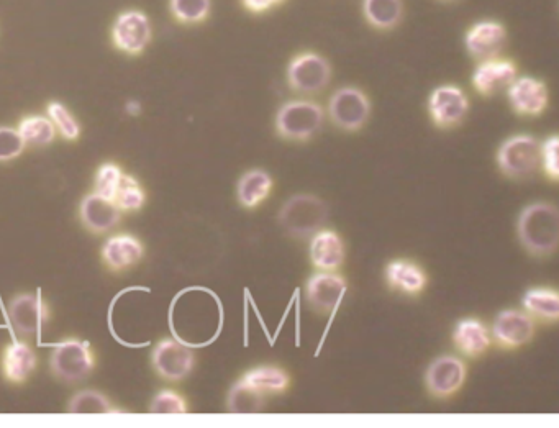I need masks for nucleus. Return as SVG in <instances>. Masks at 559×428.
<instances>
[{
	"label": "nucleus",
	"mask_w": 559,
	"mask_h": 428,
	"mask_svg": "<svg viewBox=\"0 0 559 428\" xmlns=\"http://www.w3.org/2000/svg\"><path fill=\"white\" fill-rule=\"evenodd\" d=\"M517 238L523 250L535 258H550L559 245V212L551 202H533L520 212Z\"/></svg>",
	"instance_id": "nucleus-1"
},
{
	"label": "nucleus",
	"mask_w": 559,
	"mask_h": 428,
	"mask_svg": "<svg viewBox=\"0 0 559 428\" xmlns=\"http://www.w3.org/2000/svg\"><path fill=\"white\" fill-rule=\"evenodd\" d=\"M325 122V110L319 102L294 99L279 107L274 128L282 140L292 143L310 142L319 135Z\"/></svg>",
	"instance_id": "nucleus-2"
},
{
	"label": "nucleus",
	"mask_w": 559,
	"mask_h": 428,
	"mask_svg": "<svg viewBox=\"0 0 559 428\" xmlns=\"http://www.w3.org/2000/svg\"><path fill=\"white\" fill-rule=\"evenodd\" d=\"M328 219L327 202L314 194H297L279 209L278 224L291 238L304 240L323 228Z\"/></svg>",
	"instance_id": "nucleus-3"
},
{
	"label": "nucleus",
	"mask_w": 559,
	"mask_h": 428,
	"mask_svg": "<svg viewBox=\"0 0 559 428\" xmlns=\"http://www.w3.org/2000/svg\"><path fill=\"white\" fill-rule=\"evenodd\" d=\"M497 166L505 178L527 181L540 169V143L532 135L507 138L497 150Z\"/></svg>",
	"instance_id": "nucleus-4"
},
{
	"label": "nucleus",
	"mask_w": 559,
	"mask_h": 428,
	"mask_svg": "<svg viewBox=\"0 0 559 428\" xmlns=\"http://www.w3.org/2000/svg\"><path fill=\"white\" fill-rule=\"evenodd\" d=\"M96 353L79 338H66L56 345L50 356L51 373L66 384L81 383L96 369Z\"/></svg>",
	"instance_id": "nucleus-5"
},
{
	"label": "nucleus",
	"mask_w": 559,
	"mask_h": 428,
	"mask_svg": "<svg viewBox=\"0 0 559 428\" xmlns=\"http://www.w3.org/2000/svg\"><path fill=\"white\" fill-rule=\"evenodd\" d=\"M286 81L300 96H317L332 81V64L315 51H304L287 64Z\"/></svg>",
	"instance_id": "nucleus-6"
},
{
	"label": "nucleus",
	"mask_w": 559,
	"mask_h": 428,
	"mask_svg": "<svg viewBox=\"0 0 559 428\" xmlns=\"http://www.w3.org/2000/svg\"><path fill=\"white\" fill-rule=\"evenodd\" d=\"M368 94L356 86H343L328 99L327 114L341 132H360L371 117Z\"/></svg>",
	"instance_id": "nucleus-7"
},
{
	"label": "nucleus",
	"mask_w": 559,
	"mask_h": 428,
	"mask_svg": "<svg viewBox=\"0 0 559 428\" xmlns=\"http://www.w3.org/2000/svg\"><path fill=\"white\" fill-rule=\"evenodd\" d=\"M423 381L433 399L448 401L458 396L468 381V365L460 356H438L428 365Z\"/></svg>",
	"instance_id": "nucleus-8"
},
{
	"label": "nucleus",
	"mask_w": 559,
	"mask_h": 428,
	"mask_svg": "<svg viewBox=\"0 0 559 428\" xmlns=\"http://www.w3.org/2000/svg\"><path fill=\"white\" fill-rule=\"evenodd\" d=\"M469 102L468 94L463 87L456 84H441L435 87L428 96L427 109L430 120L440 130H451L460 127L464 119L468 117Z\"/></svg>",
	"instance_id": "nucleus-9"
},
{
	"label": "nucleus",
	"mask_w": 559,
	"mask_h": 428,
	"mask_svg": "<svg viewBox=\"0 0 559 428\" xmlns=\"http://www.w3.org/2000/svg\"><path fill=\"white\" fill-rule=\"evenodd\" d=\"M7 317L15 333L22 338L37 337L50 322L51 310L43 297L20 292L7 304Z\"/></svg>",
	"instance_id": "nucleus-10"
},
{
	"label": "nucleus",
	"mask_w": 559,
	"mask_h": 428,
	"mask_svg": "<svg viewBox=\"0 0 559 428\" xmlns=\"http://www.w3.org/2000/svg\"><path fill=\"white\" fill-rule=\"evenodd\" d=\"M151 366L164 381L181 383L196 366V355L184 343L174 338H163L153 348Z\"/></svg>",
	"instance_id": "nucleus-11"
},
{
	"label": "nucleus",
	"mask_w": 559,
	"mask_h": 428,
	"mask_svg": "<svg viewBox=\"0 0 559 428\" xmlns=\"http://www.w3.org/2000/svg\"><path fill=\"white\" fill-rule=\"evenodd\" d=\"M537 333V320L525 310L505 309L492 324V343L504 351H515L532 342Z\"/></svg>",
	"instance_id": "nucleus-12"
},
{
	"label": "nucleus",
	"mask_w": 559,
	"mask_h": 428,
	"mask_svg": "<svg viewBox=\"0 0 559 428\" xmlns=\"http://www.w3.org/2000/svg\"><path fill=\"white\" fill-rule=\"evenodd\" d=\"M112 43L128 56H138L150 45L153 30L150 19L141 10H125L112 25Z\"/></svg>",
	"instance_id": "nucleus-13"
},
{
	"label": "nucleus",
	"mask_w": 559,
	"mask_h": 428,
	"mask_svg": "<svg viewBox=\"0 0 559 428\" xmlns=\"http://www.w3.org/2000/svg\"><path fill=\"white\" fill-rule=\"evenodd\" d=\"M348 291L346 279L337 271H317L305 281V299L320 315L337 312Z\"/></svg>",
	"instance_id": "nucleus-14"
},
{
	"label": "nucleus",
	"mask_w": 559,
	"mask_h": 428,
	"mask_svg": "<svg viewBox=\"0 0 559 428\" xmlns=\"http://www.w3.org/2000/svg\"><path fill=\"white\" fill-rule=\"evenodd\" d=\"M507 28L497 20H479L464 33V48L473 60L486 61L502 55L507 45Z\"/></svg>",
	"instance_id": "nucleus-15"
},
{
	"label": "nucleus",
	"mask_w": 559,
	"mask_h": 428,
	"mask_svg": "<svg viewBox=\"0 0 559 428\" xmlns=\"http://www.w3.org/2000/svg\"><path fill=\"white\" fill-rule=\"evenodd\" d=\"M507 99L520 117H540L550 105V91L546 82L532 76H517L507 89Z\"/></svg>",
	"instance_id": "nucleus-16"
},
{
	"label": "nucleus",
	"mask_w": 559,
	"mask_h": 428,
	"mask_svg": "<svg viewBox=\"0 0 559 428\" xmlns=\"http://www.w3.org/2000/svg\"><path fill=\"white\" fill-rule=\"evenodd\" d=\"M517 76L519 68L515 61L497 56L492 60L479 61L471 76V84L479 96L491 97L505 91Z\"/></svg>",
	"instance_id": "nucleus-17"
},
{
	"label": "nucleus",
	"mask_w": 559,
	"mask_h": 428,
	"mask_svg": "<svg viewBox=\"0 0 559 428\" xmlns=\"http://www.w3.org/2000/svg\"><path fill=\"white\" fill-rule=\"evenodd\" d=\"M145 256V245L140 238L130 233H119L110 237L100 250L102 265L109 269L110 273H123L127 269L137 266Z\"/></svg>",
	"instance_id": "nucleus-18"
},
{
	"label": "nucleus",
	"mask_w": 559,
	"mask_h": 428,
	"mask_svg": "<svg viewBox=\"0 0 559 428\" xmlns=\"http://www.w3.org/2000/svg\"><path fill=\"white\" fill-rule=\"evenodd\" d=\"M309 260L317 271H340L346 260L345 240L335 230L320 228L310 237Z\"/></svg>",
	"instance_id": "nucleus-19"
},
{
	"label": "nucleus",
	"mask_w": 559,
	"mask_h": 428,
	"mask_svg": "<svg viewBox=\"0 0 559 428\" xmlns=\"http://www.w3.org/2000/svg\"><path fill=\"white\" fill-rule=\"evenodd\" d=\"M451 340H453L456 350L469 360H478L481 356L486 355L494 345L491 328L476 317H464V319L458 320V324L453 328Z\"/></svg>",
	"instance_id": "nucleus-20"
},
{
	"label": "nucleus",
	"mask_w": 559,
	"mask_h": 428,
	"mask_svg": "<svg viewBox=\"0 0 559 428\" xmlns=\"http://www.w3.org/2000/svg\"><path fill=\"white\" fill-rule=\"evenodd\" d=\"M79 220L87 232L94 235L114 230L122 220V212L114 201L100 197L96 192L82 199L79 205Z\"/></svg>",
	"instance_id": "nucleus-21"
},
{
	"label": "nucleus",
	"mask_w": 559,
	"mask_h": 428,
	"mask_svg": "<svg viewBox=\"0 0 559 428\" xmlns=\"http://www.w3.org/2000/svg\"><path fill=\"white\" fill-rule=\"evenodd\" d=\"M384 279L392 291L404 294L407 297H417L425 292L428 286V274L425 269L415 261L392 260L384 268Z\"/></svg>",
	"instance_id": "nucleus-22"
},
{
	"label": "nucleus",
	"mask_w": 559,
	"mask_h": 428,
	"mask_svg": "<svg viewBox=\"0 0 559 428\" xmlns=\"http://www.w3.org/2000/svg\"><path fill=\"white\" fill-rule=\"evenodd\" d=\"M37 353L27 342H12L4 348L0 369L5 381L14 386L27 383L37 369Z\"/></svg>",
	"instance_id": "nucleus-23"
},
{
	"label": "nucleus",
	"mask_w": 559,
	"mask_h": 428,
	"mask_svg": "<svg viewBox=\"0 0 559 428\" xmlns=\"http://www.w3.org/2000/svg\"><path fill=\"white\" fill-rule=\"evenodd\" d=\"M274 189V179L264 169H250L237 184V201L245 210H256L268 201Z\"/></svg>",
	"instance_id": "nucleus-24"
},
{
	"label": "nucleus",
	"mask_w": 559,
	"mask_h": 428,
	"mask_svg": "<svg viewBox=\"0 0 559 428\" xmlns=\"http://www.w3.org/2000/svg\"><path fill=\"white\" fill-rule=\"evenodd\" d=\"M240 379L264 396L286 394L292 383L289 371L276 365L255 366L241 374Z\"/></svg>",
	"instance_id": "nucleus-25"
},
{
	"label": "nucleus",
	"mask_w": 559,
	"mask_h": 428,
	"mask_svg": "<svg viewBox=\"0 0 559 428\" xmlns=\"http://www.w3.org/2000/svg\"><path fill=\"white\" fill-rule=\"evenodd\" d=\"M361 12L369 27L391 32L404 20V0H363Z\"/></svg>",
	"instance_id": "nucleus-26"
},
{
	"label": "nucleus",
	"mask_w": 559,
	"mask_h": 428,
	"mask_svg": "<svg viewBox=\"0 0 559 428\" xmlns=\"http://www.w3.org/2000/svg\"><path fill=\"white\" fill-rule=\"evenodd\" d=\"M523 310L530 317L545 325H555L559 320V294L551 287H532L523 294Z\"/></svg>",
	"instance_id": "nucleus-27"
},
{
	"label": "nucleus",
	"mask_w": 559,
	"mask_h": 428,
	"mask_svg": "<svg viewBox=\"0 0 559 428\" xmlns=\"http://www.w3.org/2000/svg\"><path fill=\"white\" fill-rule=\"evenodd\" d=\"M264 394L250 388L245 381L238 379L227 396V410L230 414L253 415L264 410Z\"/></svg>",
	"instance_id": "nucleus-28"
},
{
	"label": "nucleus",
	"mask_w": 559,
	"mask_h": 428,
	"mask_svg": "<svg viewBox=\"0 0 559 428\" xmlns=\"http://www.w3.org/2000/svg\"><path fill=\"white\" fill-rule=\"evenodd\" d=\"M20 137L27 146H43L51 145L55 142L56 128L51 122L50 117L45 115H27L19 122Z\"/></svg>",
	"instance_id": "nucleus-29"
},
{
	"label": "nucleus",
	"mask_w": 559,
	"mask_h": 428,
	"mask_svg": "<svg viewBox=\"0 0 559 428\" xmlns=\"http://www.w3.org/2000/svg\"><path fill=\"white\" fill-rule=\"evenodd\" d=\"M174 19L184 25H197L209 19L212 0H169Z\"/></svg>",
	"instance_id": "nucleus-30"
},
{
	"label": "nucleus",
	"mask_w": 559,
	"mask_h": 428,
	"mask_svg": "<svg viewBox=\"0 0 559 428\" xmlns=\"http://www.w3.org/2000/svg\"><path fill=\"white\" fill-rule=\"evenodd\" d=\"M69 414H114L117 410L110 407L109 397L104 396L102 392L87 391L78 392L71 397L68 404Z\"/></svg>",
	"instance_id": "nucleus-31"
},
{
	"label": "nucleus",
	"mask_w": 559,
	"mask_h": 428,
	"mask_svg": "<svg viewBox=\"0 0 559 428\" xmlns=\"http://www.w3.org/2000/svg\"><path fill=\"white\" fill-rule=\"evenodd\" d=\"M46 114L55 125L56 132L68 142H76L81 137V123L69 112L66 105L53 101L46 107Z\"/></svg>",
	"instance_id": "nucleus-32"
},
{
	"label": "nucleus",
	"mask_w": 559,
	"mask_h": 428,
	"mask_svg": "<svg viewBox=\"0 0 559 428\" xmlns=\"http://www.w3.org/2000/svg\"><path fill=\"white\" fill-rule=\"evenodd\" d=\"M114 202L120 212H138L146 204V191L138 183V179L133 178L130 174H123L122 184H120Z\"/></svg>",
	"instance_id": "nucleus-33"
},
{
	"label": "nucleus",
	"mask_w": 559,
	"mask_h": 428,
	"mask_svg": "<svg viewBox=\"0 0 559 428\" xmlns=\"http://www.w3.org/2000/svg\"><path fill=\"white\" fill-rule=\"evenodd\" d=\"M123 171L117 163H104L97 169L94 178V192L104 199L114 201L122 184Z\"/></svg>",
	"instance_id": "nucleus-34"
},
{
	"label": "nucleus",
	"mask_w": 559,
	"mask_h": 428,
	"mask_svg": "<svg viewBox=\"0 0 559 428\" xmlns=\"http://www.w3.org/2000/svg\"><path fill=\"white\" fill-rule=\"evenodd\" d=\"M187 412H189V404H187L186 397L173 389H163L151 401L150 414L181 415L187 414Z\"/></svg>",
	"instance_id": "nucleus-35"
},
{
	"label": "nucleus",
	"mask_w": 559,
	"mask_h": 428,
	"mask_svg": "<svg viewBox=\"0 0 559 428\" xmlns=\"http://www.w3.org/2000/svg\"><path fill=\"white\" fill-rule=\"evenodd\" d=\"M558 150V135H551L540 145V168L551 183H558L559 179Z\"/></svg>",
	"instance_id": "nucleus-36"
},
{
	"label": "nucleus",
	"mask_w": 559,
	"mask_h": 428,
	"mask_svg": "<svg viewBox=\"0 0 559 428\" xmlns=\"http://www.w3.org/2000/svg\"><path fill=\"white\" fill-rule=\"evenodd\" d=\"M27 145L20 137L19 130L12 127H0V163H10L22 156Z\"/></svg>",
	"instance_id": "nucleus-37"
},
{
	"label": "nucleus",
	"mask_w": 559,
	"mask_h": 428,
	"mask_svg": "<svg viewBox=\"0 0 559 428\" xmlns=\"http://www.w3.org/2000/svg\"><path fill=\"white\" fill-rule=\"evenodd\" d=\"M241 5L245 7L250 14H266L268 10L278 5L276 0H241Z\"/></svg>",
	"instance_id": "nucleus-38"
},
{
	"label": "nucleus",
	"mask_w": 559,
	"mask_h": 428,
	"mask_svg": "<svg viewBox=\"0 0 559 428\" xmlns=\"http://www.w3.org/2000/svg\"><path fill=\"white\" fill-rule=\"evenodd\" d=\"M440 2H456V0H440Z\"/></svg>",
	"instance_id": "nucleus-39"
},
{
	"label": "nucleus",
	"mask_w": 559,
	"mask_h": 428,
	"mask_svg": "<svg viewBox=\"0 0 559 428\" xmlns=\"http://www.w3.org/2000/svg\"><path fill=\"white\" fill-rule=\"evenodd\" d=\"M276 2H278V5H279V4H282V2H284V0H276Z\"/></svg>",
	"instance_id": "nucleus-40"
}]
</instances>
